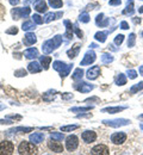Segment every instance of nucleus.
Wrapping results in <instances>:
<instances>
[{
    "mask_svg": "<svg viewBox=\"0 0 143 155\" xmlns=\"http://www.w3.org/2000/svg\"><path fill=\"white\" fill-rule=\"evenodd\" d=\"M61 43H62V36L61 35H56L54 38L48 39V41H45V42L43 43V45H42V51H43L44 54H50V53H53L55 49H57V48L61 45Z\"/></svg>",
    "mask_w": 143,
    "mask_h": 155,
    "instance_id": "f257e3e1",
    "label": "nucleus"
},
{
    "mask_svg": "<svg viewBox=\"0 0 143 155\" xmlns=\"http://www.w3.org/2000/svg\"><path fill=\"white\" fill-rule=\"evenodd\" d=\"M18 153L24 155H34L37 154V148L34 146L32 142H28V141H21L19 147H18Z\"/></svg>",
    "mask_w": 143,
    "mask_h": 155,
    "instance_id": "f03ea898",
    "label": "nucleus"
},
{
    "mask_svg": "<svg viewBox=\"0 0 143 155\" xmlns=\"http://www.w3.org/2000/svg\"><path fill=\"white\" fill-rule=\"evenodd\" d=\"M104 124L112 127V128H119V127H124L131 123L130 119H125V118H117V119H104L102 120Z\"/></svg>",
    "mask_w": 143,
    "mask_h": 155,
    "instance_id": "7ed1b4c3",
    "label": "nucleus"
},
{
    "mask_svg": "<svg viewBox=\"0 0 143 155\" xmlns=\"http://www.w3.org/2000/svg\"><path fill=\"white\" fill-rule=\"evenodd\" d=\"M31 10L29 7H16V8H12L11 11V15L13 17V19H21L24 17H28L30 15Z\"/></svg>",
    "mask_w": 143,
    "mask_h": 155,
    "instance_id": "20e7f679",
    "label": "nucleus"
},
{
    "mask_svg": "<svg viewBox=\"0 0 143 155\" xmlns=\"http://www.w3.org/2000/svg\"><path fill=\"white\" fill-rule=\"evenodd\" d=\"M15 152V144L11 141L0 142V155H10Z\"/></svg>",
    "mask_w": 143,
    "mask_h": 155,
    "instance_id": "39448f33",
    "label": "nucleus"
},
{
    "mask_svg": "<svg viewBox=\"0 0 143 155\" xmlns=\"http://www.w3.org/2000/svg\"><path fill=\"white\" fill-rule=\"evenodd\" d=\"M79 147V138L75 135H69L66 138V148L68 152H73Z\"/></svg>",
    "mask_w": 143,
    "mask_h": 155,
    "instance_id": "423d86ee",
    "label": "nucleus"
},
{
    "mask_svg": "<svg viewBox=\"0 0 143 155\" xmlns=\"http://www.w3.org/2000/svg\"><path fill=\"white\" fill-rule=\"evenodd\" d=\"M128 136L124 131H119V133H113L111 135V142L113 144H123L126 141Z\"/></svg>",
    "mask_w": 143,
    "mask_h": 155,
    "instance_id": "0eeeda50",
    "label": "nucleus"
},
{
    "mask_svg": "<svg viewBox=\"0 0 143 155\" xmlns=\"http://www.w3.org/2000/svg\"><path fill=\"white\" fill-rule=\"evenodd\" d=\"M96 53L93 51V50H89V51H87L86 54H85V56L82 58V61L80 62V66H88V64H91V63H93L94 61H96Z\"/></svg>",
    "mask_w": 143,
    "mask_h": 155,
    "instance_id": "6e6552de",
    "label": "nucleus"
},
{
    "mask_svg": "<svg viewBox=\"0 0 143 155\" xmlns=\"http://www.w3.org/2000/svg\"><path fill=\"white\" fill-rule=\"evenodd\" d=\"M91 154L94 155H109L110 154V149L105 146V144H97L92 148Z\"/></svg>",
    "mask_w": 143,
    "mask_h": 155,
    "instance_id": "1a4fd4ad",
    "label": "nucleus"
},
{
    "mask_svg": "<svg viewBox=\"0 0 143 155\" xmlns=\"http://www.w3.org/2000/svg\"><path fill=\"white\" fill-rule=\"evenodd\" d=\"M100 67L99 66H93V67H91L87 72H86V78L88 79V80H96L97 78L100 75Z\"/></svg>",
    "mask_w": 143,
    "mask_h": 155,
    "instance_id": "9d476101",
    "label": "nucleus"
},
{
    "mask_svg": "<svg viewBox=\"0 0 143 155\" xmlns=\"http://www.w3.org/2000/svg\"><path fill=\"white\" fill-rule=\"evenodd\" d=\"M81 138L85 143H93L97 140V134L93 130H86L82 133Z\"/></svg>",
    "mask_w": 143,
    "mask_h": 155,
    "instance_id": "9b49d317",
    "label": "nucleus"
},
{
    "mask_svg": "<svg viewBox=\"0 0 143 155\" xmlns=\"http://www.w3.org/2000/svg\"><path fill=\"white\" fill-rule=\"evenodd\" d=\"M74 87H75V90H78V91H79V92H81V93H88V92H91V91L94 88V86H93V85L87 84V82H80V84H76V85H74Z\"/></svg>",
    "mask_w": 143,
    "mask_h": 155,
    "instance_id": "f8f14e48",
    "label": "nucleus"
},
{
    "mask_svg": "<svg viewBox=\"0 0 143 155\" xmlns=\"http://www.w3.org/2000/svg\"><path fill=\"white\" fill-rule=\"evenodd\" d=\"M63 24L66 25V34L63 37H66L67 39L73 38V31H74V25L70 23V20H64Z\"/></svg>",
    "mask_w": 143,
    "mask_h": 155,
    "instance_id": "ddd939ff",
    "label": "nucleus"
},
{
    "mask_svg": "<svg viewBox=\"0 0 143 155\" xmlns=\"http://www.w3.org/2000/svg\"><path fill=\"white\" fill-rule=\"evenodd\" d=\"M36 42H37V37H36V35L32 34V32H28V34L24 36V38H23V43H24L25 45H28V47L35 44Z\"/></svg>",
    "mask_w": 143,
    "mask_h": 155,
    "instance_id": "4468645a",
    "label": "nucleus"
},
{
    "mask_svg": "<svg viewBox=\"0 0 143 155\" xmlns=\"http://www.w3.org/2000/svg\"><path fill=\"white\" fill-rule=\"evenodd\" d=\"M80 48H81V44L80 43H75L69 50H67V55L69 58H75L78 56L79 51H80Z\"/></svg>",
    "mask_w": 143,
    "mask_h": 155,
    "instance_id": "2eb2a0df",
    "label": "nucleus"
},
{
    "mask_svg": "<svg viewBox=\"0 0 143 155\" xmlns=\"http://www.w3.org/2000/svg\"><path fill=\"white\" fill-rule=\"evenodd\" d=\"M48 147H49L54 153H62V152H63V146H62L61 143H59V141H55V140L50 141V142L48 143Z\"/></svg>",
    "mask_w": 143,
    "mask_h": 155,
    "instance_id": "dca6fc26",
    "label": "nucleus"
},
{
    "mask_svg": "<svg viewBox=\"0 0 143 155\" xmlns=\"http://www.w3.org/2000/svg\"><path fill=\"white\" fill-rule=\"evenodd\" d=\"M34 7H35V10H36L37 12H40V13L47 12V8H48L47 2H45L44 0H36L35 4H34Z\"/></svg>",
    "mask_w": 143,
    "mask_h": 155,
    "instance_id": "f3484780",
    "label": "nucleus"
},
{
    "mask_svg": "<svg viewBox=\"0 0 143 155\" xmlns=\"http://www.w3.org/2000/svg\"><path fill=\"white\" fill-rule=\"evenodd\" d=\"M42 67L41 64L38 63V62H36V61H34V62H30L29 64H28V71L30 72V73H32V74H36V73H40L42 71Z\"/></svg>",
    "mask_w": 143,
    "mask_h": 155,
    "instance_id": "a211bd4d",
    "label": "nucleus"
},
{
    "mask_svg": "<svg viewBox=\"0 0 143 155\" xmlns=\"http://www.w3.org/2000/svg\"><path fill=\"white\" fill-rule=\"evenodd\" d=\"M43 140H44V134H42V133H34L30 135V141L35 144H38V143L43 142Z\"/></svg>",
    "mask_w": 143,
    "mask_h": 155,
    "instance_id": "6ab92c4d",
    "label": "nucleus"
},
{
    "mask_svg": "<svg viewBox=\"0 0 143 155\" xmlns=\"http://www.w3.org/2000/svg\"><path fill=\"white\" fill-rule=\"evenodd\" d=\"M24 56L26 58H38V50L36 48H29L24 51Z\"/></svg>",
    "mask_w": 143,
    "mask_h": 155,
    "instance_id": "aec40b11",
    "label": "nucleus"
},
{
    "mask_svg": "<svg viewBox=\"0 0 143 155\" xmlns=\"http://www.w3.org/2000/svg\"><path fill=\"white\" fill-rule=\"evenodd\" d=\"M125 109L126 107H124V106H110V107L102 109V112H109V114H118V112H121Z\"/></svg>",
    "mask_w": 143,
    "mask_h": 155,
    "instance_id": "412c9836",
    "label": "nucleus"
},
{
    "mask_svg": "<svg viewBox=\"0 0 143 155\" xmlns=\"http://www.w3.org/2000/svg\"><path fill=\"white\" fill-rule=\"evenodd\" d=\"M57 92H56V90H49L48 92H45V93H43V100H45V101H53L54 99H55V94H56Z\"/></svg>",
    "mask_w": 143,
    "mask_h": 155,
    "instance_id": "4be33fe9",
    "label": "nucleus"
},
{
    "mask_svg": "<svg viewBox=\"0 0 143 155\" xmlns=\"http://www.w3.org/2000/svg\"><path fill=\"white\" fill-rule=\"evenodd\" d=\"M134 12H135V10H134V0H128V5H126L125 10L123 11V15L132 16Z\"/></svg>",
    "mask_w": 143,
    "mask_h": 155,
    "instance_id": "5701e85b",
    "label": "nucleus"
},
{
    "mask_svg": "<svg viewBox=\"0 0 143 155\" xmlns=\"http://www.w3.org/2000/svg\"><path fill=\"white\" fill-rule=\"evenodd\" d=\"M34 129L32 128H30V127H17V128H13V129H11V130H8V133H30V131H32Z\"/></svg>",
    "mask_w": 143,
    "mask_h": 155,
    "instance_id": "b1692460",
    "label": "nucleus"
},
{
    "mask_svg": "<svg viewBox=\"0 0 143 155\" xmlns=\"http://www.w3.org/2000/svg\"><path fill=\"white\" fill-rule=\"evenodd\" d=\"M107 35H109V31H98V32L94 35V38L97 39L98 42H100V43H104V42L106 41Z\"/></svg>",
    "mask_w": 143,
    "mask_h": 155,
    "instance_id": "393cba45",
    "label": "nucleus"
},
{
    "mask_svg": "<svg viewBox=\"0 0 143 155\" xmlns=\"http://www.w3.org/2000/svg\"><path fill=\"white\" fill-rule=\"evenodd\" d=\"M35 21H31V20H26V21H24L23 23V25H21V29L24 30V31H30V30H34L35 29Z\"/></svg>",
    "mask_w": 143,
    "mask_h": 155,
    "instance_id": "a878e982",
    "label": "nucleus"
},
{
    "mask_svg": "<svg viewBox=\"0 0 143 155\" xmlns=\"http://www.w3.org/2000/svg\"><path fill=\"white\" fill-rule=\"evenodd\" d=\"M66 67H67V63H64L63 61H55V62L53 63V68H54L55 71H57V72H62Z\"/></svg>",
    "mask_w": 143,
    "mask_h": 155,
    "instance_id": "bb28decb",
    "label": "nucleus"
},
{
    "mask_svg": "<svg viewBox=\"0 0 143 155\" xmlns=\"http://www.w3.org/2000/svg\"><path fill=\"white\" fill-rule=\"evenodd\" d=\"M50 62H51V58L50 56H41V64L43 67V69H49V66H50Z\"/></svg>",
    "mask_w": 143,
    "mask_h": 155,
    "instance_id": "cd10ccee",
    "label": "nucleus"
},
{
    "mask_svg": "<svg viewBox=\"0 0 143 155\" xmlns=\"http://www.w3.org/2000/svg\"><path fill=\"white\" fill-rule=\"evenodd\" d=\"M115 82H116V85H118V86H123V85H125V84H126V77H125V74L119 73V74L116 77Z\"/></svg>",
    "mask_w": 143,
    "mask_h": 155,
    "instance_id": "c85d7f7f",
    "label": "nucleus"
},
{
    "mask_svg": "<svg viewBox=\"0 0 143 155\" xmlns=\"http://www.w3.org/2000/svg\"><path fill=\"white\" fill-rule=\"evenodd\" d=\"M93 109V106H79V107H70L69 109V111H72V112H86V111H91Z\"/></svg>",
    "mask_w": 143,
    "mask_h": 155,
    "instance_id": "c756f323",
    "label": "nucleus"
},
{
    "mask_svg": "<svg viewBox=\"0 0 143 155\" xmlns=\"http://www.w3.org/2000/svg\"><path fill=\"white\" fill-rule=\"evenodd\" d=\"M82 77H83V71L81 68H76L74 71V73L72 74V79L73 80H81Z\"/></svg>",
    "mask_w": 143,
    "mask_h": 155,
    "instance_id": "7c9ffc66",
    "label": "nucleus"
},
{
    "mask_svg": "<svg viewBox=\"0 0 143 155\" xmlns=\"http://www.w3.org/2000/svg\"><path fill=\"white\" fill-rule=\"evenodd\" d=\"M48 4L53 7V8H61L63 6L62 0H48Z\"/></svg>",
    "mask_w": 143,
    "mask_h": 155,
    "instance_id": "2f4dec72",
    "label": "nucleus"
},
{
    "mask_svg": "<svg viewBox=\"0 0 143 155\" xmlns=\"http://www.w3.org/2000/svg\"><path fill=\"white\" fill-rule=\"evenodd\" d=\"M141 90H143V81L141 82H138V84H135L131 88H130V93H132V94H135V93H137V92H140Z\"/></svg>",
    "mask_w": 143,
    "mask_h": 155,
    "instance_id": "473e14b6",
    "label": "nucleus"
},
{
    "mask_svg": "<svg viewBox=\"0 0 143 155\" xmlns=\"http://www.w3.org/2000/svg\"><path fill=\"white\" fill-rule=\"evenodd\" d=\"M113 61V56L111 54H102V62L104 64H107V63H111Z\"/></svg>",
    "mask_w": 143,
    "mask_h": 155,
    "instance_id": "72a5a7b5",
    "label": "nucleus"
},
{
    "mask_svg": "<svg viewBox=\"0 0 143 155\" xmlns=\"http://www.w3.org/2000/svg\"><path fill=\"white\" fill-rule=\"evenodd\" d=\"M135 43H136V35L135 34H130L129 37H128V47L132 48V47H135Z\"/></svg>",
    "mask_w": 143,
    "mask_h": 155,
    "instance_id": "f704fd0d",
    "label": "nucleus"
},
{
    "mask_svg": "<svg viewBox=\"0 0 143 155\" xmlns=\"http://www.w3.org/2000/svg\"><path fill=\"white\" fill-rule=\"evenodd\" d=\"M73 63H70V64H67V67L62 71V72H60V77L61 78H66L67 75H69V72H70V69L73 68Z\"/></svg>",
    "mask_w": 143,
    "mask_h": 155,
    "instance_id": "c9c22d12",
    "label": "nucleus"
},
{
    "mask_svg": "<svg viewBox=\"0 0 143 155\" xmlns=\"http://www.w3.org/2000/svg\"><path fill=\"white\" fill-rule=\"evenodd\" d=\"M54 19H56V13H53V12L45 13V16H44V23H50L51 20Z\"/></svg>",
    "mask_w": 143,
    "mask_h": 155,
    "instance_id": "e433bc0d",
    "label": "nucleus"
},
{
    "mask_svg": "<svg viewBox=\"0 0 143 155\" xmlns=\"http://www.w3.org/2000/svg\"><path fill=\"white\" fill-rule=\"evenodd\" d=\"M50 138L55 140V141H62L64 138V135L62 133H51L50 134Z\"/></svg>",
    "mask_w": 143,
    "mask_h": 155,
    "instance_id": "4c0bfd02",
    "label": "nucleus"
},
{
    "mask_svg": "<svg viewBox=\"0 0 143 155\" xmlns=\"http://www.w3.org/2000/svg\"><path fill=\"white\" fill-rule=\"evenodd\" d=\"M78 128H79V125H63V127H61V131L68 133V131H73Z\"/></svg>",
    "mask_w": 143,
    "mask_h": 155,
    "instance_id": "58836bf2",
    "label": "nucleus"
},
{
    "mask_svg": "<svg viewBox=\"0 0 143 155\" xmlns=\"http://www.w3.org/2000/svg\"><path fill=\"white\" fill-rule=\"evenodd\" d=\"M79 20H80L81 23H88V21H89V16H88V13L82 12L81 15L79 16Z\"/></svg>",
    "mask_w": 143,
    "mask_h": 155,
    "instance_id": "ea45409f",
    "label": "nucleus"
},
{
    "mask_svg": "<svg viewBox=\"0 0 143 155\" xmlns=\"http://www.w3.org/2000/svg\"><path fill=\"white\" fill-rule=\"evenodd\" d=\"M32 20H34L36 24H38V25H41V24L44 23V19L42 18L40 15H34V16H32Z\"/></svg>",
    "mask_w": 143,
    "mask_h": 155,
    "instance_id": "a19ab883",
    "label": "nucleus"
},
{
    "mask_svg": "<svg viewBox=\"0 0 143 155\" xmlns=\"http://www.w3.org/2000/svg\"><path fill=\"white\" fill-rule=\"evenodd\" d=\"M123 41H124V35H117L116 37H115V44L116 45H121L123 43Z\"/></svg>",
    "mask_w": 143,
    "mask_h": 155,
    "instance_id": "79ce46f5",
    "label": "nucleus"
},
{
    "mask_svg": "<svg viewBox=\"0 0 143 155\" xmlns=\"http://www.w3.org/2000/svg\"><path fill=\"white\" fill-rule=\"evenodd\" d=\"M28 73H26V71L24 69V68H21V69H18V71H16L15 72V75L16 77H18V78H21V77H25Z\"/></svg>",
    "mask_w": 143,
    "mask_h": 155,
    "instance_id": "37998d69",
    "label": "nucleus"
},
{
    "mask_svg": "<svg viewBox=\"0 0 143 155\" xmlns=\"http://www.w3.org/2000/svg\"><path fill=\"white\" fill-rule=\"evenodd\" d=\"M128 77L129 79H136L137 78V72L136 71H134V69H128Z\"/></svg>",
    "mask_w": 143,
    "mask_h": 155,
    "instance_id": "c03bdc74",
    "label": "nucleus"
},
{
    "mask_svg": "<svg viewBox=\"0 0 143 155\" xmlns=\"http://www.w3.org/2000/svg\"><path fill=\"white\" fill-rule=\"evenodd\" d=\"M6 34H7V35H17V34H18V29H17L16 26H12L11 29L6 30Z\"/></svg>",
    "mask_w": 143,
    "mask_h": 155,
    "instance_id": "a18cd8bd",
    "label": "nucleus"
},
{
    "mask_svg": "<svg viewBox=\"0 0 143 155\" xmlns=\"http://www.w3.org/2000/svg\"><path fill=\"white\" fill-rule=\"evenodd\" d=\"M74 31H75V34L78 35V37L79 38H82L83 37V34H82V31L78 28V25H74Z\"/></svg>",
    "mask_w": 143,
    "mask_h": 155,
    "instance_id": "49530a36",
    "label": "nucleus"
},
{
    "mask_svg": "<svg viewBox=\"0 0 143 155\" xmlns=\"http://www.w3.org/2000/svg\"><path fill=\"white\" fill-rule=\"evenodd\" d=\"M62 99L63 100H69V99H73V94L72 93H68V92H66V93H62Z\"/></svg>",
    "mask_w": 143,
    "mask_h": 155,
    "instance_id": "de8ad7c7",
    "label": "nucleus"
},
{
    "mask_svg": "<svg viewBox=\"0 0 143 155\" xmlns=\"http://www.w3.org/2000/svg\"><path fill=\"white\" fill-rule=\"evenodd\" d=\"M102 19H104V13H99V15L97 16V18H96V23H97V25H99V24L102 23Z\"/></svg>",
    "mask_w": 143,
    "mask_h": 155,
    "instance_id": "09e8293b",
    "label": "nucleus"
},
{
    "mask_svg": "<svg viewBox=\"0 0 143 155\" xmlns=\"http://www.w3.org/2000/svg\"><path fill=\"white\" fill-rule=\"evenodd\" d=\"M121 4H122V0H110L111 6H119Z\"/></svg>",
    "mask_w": 143,
    "mask_h": 155,
    "instance_id": "8fccbe9b",
    "label": "nucleus"
},
{
    "mask_svg": "<svg viewBox=\"0 0 143 155\" xmlns=\"http://www.w3.org/2000/svg\"><path fill=\"white\" fill-rule=\"evenodd\" d=\"M13 122L10 119V118H6V119H0V124H12Z\"/></svg>",
    "mask_w": 143,
    "mask_h": 155,
    "instance_id": "3c124183",
    "label": "nucleus"
},
{
    "mask_svg": "<svg viewBox=\"0 0 143 155\" xmlns=\"http://www.w3.org/2000/svg\"><path fill=\"white\" fill-rule=\"evenodd\" d=\"M121 28H122L123 30H126V29H129V24L125 20H123L122 23H121Z\"/></svg>",
    "mask_w": 143,
    "mask_h": 155,
    "instance_id": "603ef678",
    "label": "nucleus"
},
{
    "mask_svg": "<svg viewBox=\"0 0 143 155\" xmlns=\"http://www.w3.org/2000/svg\"><path fill=\"white\" fill-rule=\"evenodd\" d=\"M10 1V4L12 5V6H16L18 2H19V0H8Z\"/></svg>",
    "mask_w": 143,
    "mask_h": 155,
    "instance_id": "864d4df0",
    "label": "nucleus"
},
{
    "mask_svg": "<svg viewBox=\"0 0 143 155\" xmlns=\"http://www.w3.org/2000/svg\"><path fill=\"white\" fill-rule=\"evenodd\" d=\"M62 16H63V12H57V13H56V19H57V18H61Z\"/></svg>",
    "mask_w": 143,
    "mask_h": 155,
    "instance_id": "5fc2aeb1",
    "label": "nucleus"
},
{
    "mask_svg": "<svg viewBox=\"0 0 143 155\" xmlns=\"http://www.w3.org/2000/svg\"><path fill=\"white\" fill-rule=\"evenodd\" d=\"M140 74L143 75V66H141V68H140Z\"/></svg>",
    "mask_w": 143,
    "mask_h": 155,
    "instance_id": "6e6d98bb",
    "label": "nucleus"
},
{
    "mask_svg": "<svg viewBox=\"0 0 143 155\" xmlns=\"http://www.w3.org/2000/svg\"><path fill=\"white\" fill-rule=\"evenodd\" d=\"M138 12H140V13H143V6H141V7L138 8Z\"/></svg>",
    "mask_w": 143,
    "mask_h": 155,
    "instance_id": "4d7b16f0",
    "label": "nucleus"
},
{
    "mask_svg": "<svg viewBox=\"0 0 143 155\" xmlns=\"http://www.w3.org/2000/svg\"><path fill=\"white\" fill-rule=\"evenodd\" d=\"M89 47H91V48H96V47H97V44H96V43H92Z\"/></svg>",
    "mask_w": 143,
    "mask_h": 155,
    "instance_id": "13d9d810",
    "label": "nucleus"
},
{
    "mask_svg": "<svg viewBox=\"0 0 143 155\" xmlns=\"http://www.w3.org/2000/svg\"><path fill=\"white\" fill-rule=\"evenodd\" d=\"M4 109H5V105H1V104H0V111L4 110Z\"/></svg>",
    "mask_w": 143,
    "mask_h": 155,
    "instance_id": "bf43d9fd",
    "label": "nucleus"
},
{
    "mask_svg": "<svg viewBox=\"0 0 143 155\" xmlns=\"http://www.w3.org/2000/svg\"><path fill=\"white\" fill-rule=\"evenodd\" d=\"M140 128H141V130H142V131H143V123H142V124H141V125H140Z\"/></svg>",
    "mask_w": 143,
    "mask_h": 155,
    "instance_id": "052dcab7",
    "label": "nucleus"
},
{
    "mask_svg": "<svg viewBox=\"0 0 143 155\" xmlns=\"http://www.w3.org/2000/svg\"><path fill=\"white\" fill-rule=\"evenodd\" d=\"M138 118H140V119H142V120H143V115H141V116H138Z\"/></svg>",
    "mask_w": 143,
    "mask_h": 155,
    "instance_id": "680f3d73",
    "label": "nucleus"
},
{
    "mask_svg": "<svg viewBox=\"0 0 143 155\" xmlns=\"http://www.w3.org/2000/svg\"><path fill=\"white\" fill-rule=\"evenodd\" d=\"M142 37H143V32H142Z\"/></svg>",
    "mask_w": 143,
    "mask_h": 155,
    "instance_id": "e2e57ef3",
    "label": "nucleus"
}]
</instances>
